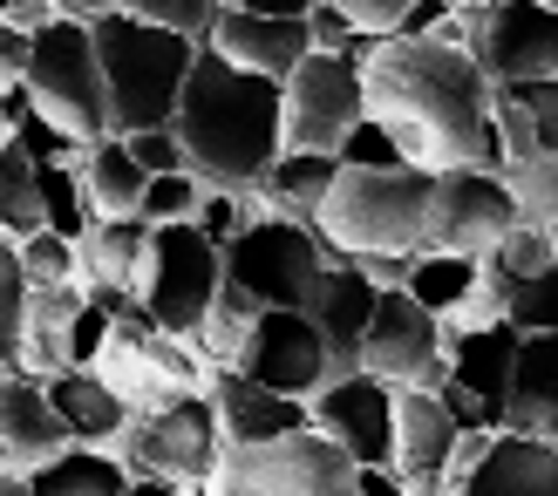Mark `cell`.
Returning a JSON list of instances; mask_svg holds the SVG:
<instances>
[{
    "label": "cell",
    "mask_w": 558,
    "mask_h": 496,
    "mask_svg": "<svg viewBox=\"0 0 558 496\" xmlns=\"http://www.w3.org/2000/svg\"><path fill=\"white\" fill-rule=\"evenodd\" d=\"M361 96H368V116L396 136L402 163H415V171L505 177V144H497V123H490V75L477 69L470 41L388 35L361 54Z\"/></svg>",
    "instance_id": "6da1fadb"
},
{
    "label": "cell",
    "mask_w": 558,
    "mask_h": 496,
    "mask_svg": "<svg viewBox=\"0 0 558 496\" xmlns=\"http://www.w3.org/2000/svg\"><path fill=\"white\" fill-rule=\"evenodd\" d=\"M171 129L184 136V157L211 190H259L279 144V82L232 69L226 54L198 48V62L184 75Z\"/></svg>",
    "instance_id": "7a4b0ae2"
},
{
    "label": "cell",
    "mask_w": 558,
    "mask_h": 496,
    "mask_svg": "<svg viewBox=\"0 0 558 496\" xmlns=\"http://www.w3.org/2000/svg\"><path fill=\"white\" fill-rule=\"evenodd\" d=\"M429 190L436 177L396 163V171H348L333 177V190L314 211V232L327 245V259H415L429 252Z\"/></svg>",
    "instance_id": "3957f363"
},
{
    "label": "cell",
    "mask_w": 558,
    "mask_h": 496,
    "mask_svg": "<svg viewBox=\"0 0 558 496\" xmlns=\"http://www.w3.org/2000/svg\"><path fill=\"white\" fill-rule=\"evenodd\" d=\"M89 35H96V62H102L109 136L163 129L178 116V96H184L191 62H198V41L163 35V27L136 21V14H102V21H89Z\"/></svg>",
    "instance_id": "277c9868"
},
{
    "label": "cell",
    "mask_w": 558,
    "mask_h": 496,
    "mask_svg": "<svg viewBox=\"0 0 558 496\" xmlns=\"http://www.w3.org/2000/svg\"><path fill=\"white\" fill-rule=\"evenodd\" d=\"M354 470L361 462L341 443H327L320 429H300L279 443H226L198 496H361Z\"/></svg>",
    "instance_id": "5b68a950"
},
{
    "label": "cell",
    "mask_w": 558,
    "mask_h": 496,
    "mask_svg": "<svg viewBox=\"0 0 558 496\" xmlns=\"http://www.w3.org/2000/svg\"><path fill=\"white\" fill-rule=\"evenodd\" d=\"M27 96L35 109L69 136V144H102L109 136V96H102V62H96V35L82 21H62L54 14L41 35H35V54H27Z\"/></svg>",
    "instance_id": "8992f818"
},
{
    "label": "cell",
    "mask_w": 558,
    "mask_h": 496,
    "mask_svg": "<svg viewBox=\"0 0 558 496\" xmlns=\"http://www.w3.org/2000/svg\"><path fill=\"white\" fill-rule=\"evenodd\" d=\"M109 456L130 470V483L198 489L218 470V456H226V429H218L211 395H178V401L150 408V416H130V429L117 435Z\"/></svg>",
    "instance_id": "52a82bcc"
},
{
    "label": "cell",
    "mask_w": 558,
    "mask_h": 496,
    "mask_svg": "<svg viewBox=\"0 0 558 496\" xmlns=\"http://www.w3.org/2000/svg\"><path fill=\"white\" fill-rule=\"evenodd\" d=\"M361 116H368V96H361V62L354 54L314 48L287 82H279V144L287 150L341 157L348 129Z\"/></svg>",
    "instance_id": "ba28073f"
},
{
    "label": "cell",
    "mask_w": 558,
    "mask_h": 496,
    "mask_svg": "<svg viewBox=\"0 0 558 496\" xmlns=\"http://www.w3.org/2000/svg\"><path fill=\"white\" fill-rule=\"evenodd\" d=\"M218 286H226V245H211L198 225H157L150 272H144V313L163 334L198 340Z\"/></svg>",
    "instance_id": "9c48e42d"
},
{
    "label": "cell",
    "mask_w": 558,
    "mask_h": 496,
    "mask_svg": "<svg viewBox=\"0 0 558 496\" xmlns=\"http://www.w3.org/2000/svg\"><path fill=\"white\" fill-rule=\"evenodd\" d=\"M320 272H327V245L300 218H259L226 245V280L253 293L259 307H306Z\"/></svg>",
    "instance_id": "30bf717a"
},
{
    "label": "cell",
    "mask_w": 558,
    "mask_h": 496,
    "mask_svg": "<svg viewBox=\"0 0 558 496\" xmlns=\"http://www.w3.org/2000/svg\"><path fill=\"white\" fill-rule=\"evenodd\" d=\"M361 368L388 388H442L450 381V334H442V320L429 307H415V299L396 286L375 299V320L368 334H361Z\"/></svg>",
    "instance_id": "8fae6325"
},
{
    "label": "cell",
    "mask_w": 558,
    "mask_h": 496,
    "mask_svg": "<svg viewBox=\"0 0 558 496\" xmlns=\"http://www.w3.org/2000/svg\"><path fill=\"white\" fill-rule=\"evenodd\" d=\"M232 368L245 381H259V388H272V395H293V401H314L327 381L341 374L333 354H327V340H320V326L300 307H266L253 320V334H245Z\"/></svg>",
    "instance_id": "7c38bea8"
},
{
    "label": "cell",
    "mask_w": 558,
    "mask_h": 496,
    "mask_svg": "<svg viewBox=\"0 0 558 496\" xmlns=\"http://www.w3.org/2000/svg\"><path fill=\"white\" fill-rule=\"evenodd\" d=\"M518 225L511 184L497 171H442L429 190V252L457 259H490L497 238Z\"/></svg>",
    "instance_id": "4fadbf2b"
},
{
    "label": "cell",
    "mask_w": 558,
    "mask_h": 496,
    "mask_svg": "<svg viewBox=\"0 0 558 496\" xmlns=\"http://www.w3.org/2000/svg\"><path fill=\"white\" fill-rule=\"evenodd\" d=\"M470 54L490 82H545L558 75V14L538 0H497L484 14H463Z\"/></svg>",
    "instance_id": "5bb4252c"
},
{
    "label": "cell",
    "mask_w": 558,
    "mask_h": 496,
    "mask_svg": "<svg viewBox=\"0 0 558 496\" xmlns=\"http://www.w3.org/2000/svg\"><path fill=\"white\" fill-rule=\"evenodd\" d=\"M306 422H314L327 443H341L361 470H381V462L396 456V388L375 381L368 368L333 374L327 388L306 401Z\"/></svg>",
    "instance_id": "9a60e30c"
},
{
    "label": "cell",
    "mask_w": 558,
    "mask_h": 496,
    "mask_svg": "<svg viewBox=\"0 0 558 496\" xmlns=\"http://www.w3.org/2000/svg\"><path fill=\"white\" fill-rule=\"evenodd\" d=\"M457 416L442 388H396V456L388 470L409 483V496H442V476H450V449H457Z\"/></svg>",
    "instance_id": "2e32d148"
},
{
    "label": "cell",
    "mask_w": 558,
    "mask_h": 496,
    "mask_svg": "<svg viewBox=\"0 0 558 496\" xmlns=\"http://www.w3.org/2000/svg\"><path fill=\"white\" fill-rule=\"evenodd\" d=\"M62 449H75V435H69L62 416H54L48 381L8 374V381H0V470L35 476L41 462H54Z\"/></svg>",
    "instance_id": "e0dca14e"
},
{
    "label": "cell",
    "mask_w": 558,
    "mask_h": 496,
    "mask_svg": "<svg viewBox=\"0 0 558 496\" xmlns=\"http://www.w3.org/2000/svg\"><path fill=\"white\" fill-rule=\"evenodd\" d=\"M375 299H381V286L354 259H327V272L314 280V293H306V307H300L320 326V340H327L341 374L361 368V334H368V320H375Z\"/></svg>",
    "instance_id": "ac0fdd59"
},
{
    "label": "cell",
    "mask_w": 558,
    "mask_h": 496,
    "mask_svg": "<svg viewBox=\"0 0 558 496\" xmlns=\"http://www.w3.org/2000/svg\"><path fill=\"white\" fill-rule=\"evenodd\" d=\"M205 48L226 54V62L245 69V75L287 82L306 54H314V35H306V21H272V14H253V8H226Z\"/></svg>",
    "instance_id": "d6986e66"
},
{
    "label": "cell",
    "mask_w": 558,
    "mask_h": 496,
    "mask_svg": "<svg viewBox=\"0 0 558 496\" xmlns=\"http://www.w3.org/2000/svg\"><path fill=\"white\" fill-rule=\"evenodd\" d=\"M450 496H558V443L551 435L497 429V443Z\"/></svg>",
    "instance_id": "ffe728a7"
},
{
    "label": "cell",
    "mask_w": 558,
    "mask_h": 496,
    "mask_svg": "<svg viewBox=\"0 0 558 496\" xmlns=\"http://www.w3.org/2000/svg\"><path fill=\"white\" fill-rule=\"evenodd\" d=\"M205 395H211V408H218L226 443H279V435L314 429V422H306V401L272 395V388H259V381H245L239 368H218Z\"/></svg>",
    "instance_id": "44dd1931"
},
{
    "label": "cell",
    "mask_w": 558,
    "mask_h": 496,
    "mask_svg": "<svg viewBox=\"0 0 558 496\" xmlns=\"http://www.w3.org/2000/svg\"><path fill=\"white\" fill-rule=\"evenodd\" d=\"M150 238L157 225L144 218H96V232L75 245L82 252V293H130L144 307V272H150Z\"/></svg>",
    "instance_id": "7402d4cb"
},
{
    "label": "cell",
    "mask_w": 558,
    "mask_h": 496,
    "mask_svg": "<svg viewBox=\"0 0 558 496\" xmlns=\"http://www.w3.org/2000/svg\"><path fill=\"white\" fill-rule=\"evenodd\" d=\"M490 123H497V144H505V163L558 157V75L490 82Z\"/></svg>",
    "instance_id": "603a6c76"
},
{
    "label": "cell",
    "mask_w": 558,
    "mask_h": 496,
    "mask_svg": "<svg viewBox=\"0 0 558 496\" xmlns=\"http://www.w3.org/2000/svg\"><path fill=\"white\" fill-rule=\"evenodd\" d=\"M518 326L497 320V326H477V334H457L450 340V381L442 388H463L470 401H484L497 429H505V395H511V361H518Z\"/></svg>",
    "instance_id": "cb8c5ba5"
},
{
    "label": "cell",
    "mask_w": 558,
    "mask_h": 496,
    "mask_svg": "<svg viewBox=\"0 0 558 496\" xmlns=\"http://www.w3.org/2000/svg\"><path fill=\"white\" fill-rule=\"evenodd\" d=\"M505 429L518 435H558V334H524L511 361Z\"/></svg>",
    "instance_id": "d4e9b609"
},
{
    "label": "cell",
    "mask_w": 558,
    "mask_h": 496,
    "mask_svg": "<svg viewBox=\"0 0 558 496\" xmlns=\"http://www.w3.org/2000/svg\"><path fill=\"white\" fill-rule=\"evenodd\" d=\"M48 401H54V416L69 422V435L82 449H117V435L130 429V408L109 395V381L96 368H69V374H54L48 381Z\"/></svg>",
    "instance_id": "484cf974"
},
{
    "label": "cell",
    "mask_w": 558,
    "mask_h": 496,
    "mask_svg": "<svg viewBox=\"0 0 558 496\" xmlns=\"http://www.w3.org/2000/svg\"><path fill=\"white\" fill-rule=\"evenodd\" d=\"M75 171H82V190H89V204L96 218H144V163L130 157L123 136H102V144H89L75 157Z\"/></svg>",
    "instance_id": "4316f807"
},
{
    "label": "cell",
    "mask_w": 558,
    "mask_h": 496,
    "mask_svg": "<svg viewBox=\"0 0 558 496\" xmlns=\"http://www.w3.org/2000/svg\"><path fill=\"white\" fill-rule=\"evenodd\" d=\"M333 177H341V157H314V150H279L272 171L259 184V198L272 218H300V225H314L320 198L333 190Z\"/></svg>",
    "instance_id": "83f0119b"
},
{
    "label": "cell",
    "mask_w": 558,
    "mask_h": 496,
    "mask_svg": "<svg viewBox=\"0 0 558 496\" xmlns=\"http://www.w3.org/2000/svg\"><path fill=\"white\" fill-rule=\"evenodd\" d=\"M27 496H130V470L109 449H62L27 476Z\"/></svg>",
    "instance_id": "f1b7e54d"
},
{
    "label": "cell",
    "mask_w": 558,
    "mask_h": 496,
    "mask_svg": "<svg viewBox=\"0 0 558 496\" xmlns=\"http://www.w3.org/2000/svg\"><path fill=\"white\" fill-rule=\"evenodd\" d=\"M35 190H41V225L62 232V238H89L96 232V204L82 190V171L75 163H35Z\"/></svg>",
    "instance_id": "f546056e"
},
{
    "label": "cell",
    "mask_w": 558,
    "mask_h": 496,
    "mask_svg": "<svg viewBox=\"0 0 558 496\" xmlns=\"http://www.w3.org/2000/svg\"><path fill=\"white\" fill-rule=\"evenodd\" d=\"M477 272H484V259H457V252H423L409 265V299L415 307H429L436 320H450L457 307H463V293L477 286Z\"/></svg>",
    "instance_id": "4dcf8cb0"
},
{
    "label": "cell",
    "mask_w": 558,
    "mask_h": 496,
    "mask_svg": "<svg viewBox=\"0 0 558 496\" xmlns=\"http://www.w3.org/2000/svg\"><path fill=\"white\" fill-rule=\"evenodd\" d=\"M41 232V190H35V157L14 136H0V238Z\"/></svg>",
    "instance_id": "1f68e13d"
},
{
    "label": "cell",
    "mask_w": 558,
    "mask_h": 496,
    "mask_svg": "<svg viewBox=\"0 0 558 496\" xmlns=\"http://www.w3.org/2000/svg\"><path fill=\"white\" fill-rule=\"evenodd\" d=\"M266 307L253 293H239L232 280L218 286V299H211V313H205V326H198V347H205V361L211 368H232L239 361V347H245V334H253V320H259Z\"/></svg>",
    "instance_id": "d6a6232c"
},
{
    "label": "cell",
    "mask_w": 558,
    "mask_h": 496,
    "mask_svg": "<svg viewBox=\"0 0 558 496\" xmlns=\"http://www.w3.org/2000/svg\"><path fill=\"white\" fill-rule=\"evenodd\" d=\"M505 184H511L518 225H538V232L558 245V157H524V163H505Z\"/></svg>",
    "instance_id": "836d02e7"
},
{
    "label": "cell",
    "mask_w": 558,
    "mask_h": 496,
    "mask_svg": "<svg viewBox=\"0 0 558 496\" xmlns=\"http://www.w3.org/2000/svg\"><path fill=\"white\" fill-rule=\"evenodd\" d=\"M14 259H21V280L27 286H75L82 280V252H75V238H62V232H27V238H14Z\"/></svg>",
    "instance_id": "e575fe53"
},
{
    "label": "cell",
    "mask_w": 558,
    "mask_h": 496,
    "mask_svg": "<svg viewBox=\"0 0 558 496\" xmlns=\"http://www.w3.org/2000/svg\"><path fill=\"white\" fill-rule=\"evenodd\" d=\"M21 326H27V280L14 259V238H0V381L21 374Z\"/></svg>",
    "instance_id": "d590c367"
},
{
    "label": "cell",
    "mask_w": 558,
    "mask_h": 496,
    "mask_svg": "<svg viewBox=\"0 0 558 496\" xmlns=\"http://www.w3.org/2000/svg\"><path fill=\"white\" fill-rule=\"evenodd\" d=\"M505 320L518 326V334H558V265L538 272V280H511L505 286Z\"/></svg>",
    "instance_id": "8d00e7d4"
},
{
    "label": "cell",
    "mask_w": 558,
    "mask_h": 496,
    "mask_svg": "<svg viewBox=\"0 0 558 496\" xmlns=\"http://www.w3.org/2000/svg\"><path fill=\"white\" fill-rule=\"evenodd\" d=\"M123 14H136V21H150V27H163V35H184V41H211V27H218V0H123Z\"/></svg>",
    "instance_id": "74e56055"
},
{
    "label": "cell",
    "mask_w": 558,
    "mask_h": 496,
    "mask_svg": "<svg viewBox=\"0 0 558 496\" xmlns=\"http://www.w3.org/2000/svg\"><path fill=\"white\" fill-rule=\"evenodd\" d=\"M484 265H490L505 286H511V280H538V272H551V265H558V245H551L538 225H511L505 238H497V252H490Z\"/></svg>",
    "instance_id": "f35d334b"
},
{
    "label": "cell",
    "mask_w": 558,
    "mask_h": 496,
    "mask_svg": "<svg viewBox=\"0 0 558 496\" xmlns=\"http://www.w3.org/2000/svg\"><path fill=\"white\" fill-rule=\"evenodd\" d=\"M205 177L198 171H171V177H150L144 184V225H191L205 204Z\"/></svg>",
    "instance_id": "ab89813d"
},
{
    "label": "cell",
    "mask_w": 558,
    "mask_h": 496,
    "mask_svg": "<svg viewBox=\"0 0 558 496\" xmlns=\"http://www.w3.org/2000/svg\"><path fill=\"white\" fill-rule=\"evenodd\" d=\"M341 163H348V171H396L402 150H396V136H388L375 116H361L348 129V144H341Z\"/></svg>",
    "instance_id": "60d3db41"
},
{
    "label": "cell",
    "mask_w": 558,
    "mask_h": 496,
    "mask_svg": "<svg viewBox=\"0 0 558 496\" xmlns=\"http://www.w3.org/2000/svg\"><path fill=\"white\" fill-rule=\"evenodd\" d=\"M130 144V157L144 163V177H171V171H191V157H184V136L163 123V129H136V136H123Z\"/></svg>",
    "instance_id": "b9f144b4"
},
{
    "label": "cell",
    "mask_w": 558,
    "mask_h": 496,
    "mask_svg": "<svg viewBox=\"0 0 558 496\" xmlns=\"http://www.w3.org/2000/svg\"><path fill=\"white\" fill-rule=\"evenodd\" d=\"M109 334H117L109 307H96V299L82 293V313H75V326H69V368H96V354L109 347Z\"/></svg>",
    "instance_id": "7bdbcfd3"
},
{
    "label": "cell",
    "mask_w": 558,
    "mask_h": 496,
    "mask_svg": "<svg viewBox=\"0 0 558 496\" xmlns=\"http://www.w3.org/2000/svg\"><path fill=\"white\" fill-rule=\"evenodd\" d=\"M327 8H341L354 21V35H368V41H388L402 27V14L415 8V0H327Z\"/></svg>",
    "instance_id": "ee69618b"
},
{
    "label": "cell",
    "mask_w": 558,
    "mask_h": 496,
    "mask_svg": "<svg viewBox=\"0 0 558 496\" xmlns=\"http://www.w3.org/2000/svg\"><path fill=\"white\" fill-rule=\"evenodd\" d=\"M27 54H35V35H27L21 21H0V89L27 82Z\"/></svg>",
    "instance_id": "f6af8a7d"
},
{
    "label": "cell",
    "mask_w": 558,
    "mask_h": 496,
    "mask_svg": "<svg viewBox=\"0 0 558 496\" xmlns=\"http://www.w3.org/2000/svg\"><path fill=\"white\" fill-rule=\"evenodd\" d=\"M0 21H21L27 35H41V27L54 21V0H0Z\"/></svg>",
    "instance_id": "bcb514c9"
},
{
    "label": "cell",
    "mask_w": 558,
    "mask_h": 496,
    "mask_svg": "<svg viewBox=\"0 0 558 496\" xmlns=\"http://www.w3.org/2000/svg\"><path fill=\"white\" fill-rule=\"evenodd\" d=\"M27 116H35V96H27V82H8V89H0V129H21Z\"/></svg>",
    "instance_id": "7dc6e473"
},
{
    "label": "cell",
    "mask_w": 558,
    "mask_h": 496,
    "mask_svg": "<svg viewBox=\"0 0 558 496\" xmlns=\"http://www.w3.org/2000/svg\"><path fill=\"white\" fill-rule=\"evenodd\" d=\"M354 489L361 496H409V483L388 470V462H381V470H354Z\"/></svg>",
    "instance_id": "c3c4849f"
},
{
    "label": "cell",
    "mask_w": 558,
    "mask_h": 496,
    "mask_svg": "<svg viewBox=\"0 0 558 496\" xmlns=\"http://www.w3.org/2000/svg\"><path fill=\"white\" fill-rule=\"evenodd\" d=\"M54 14L89 27V21H102V14H123V0H54Z\"/></svg>",
    "instance_id": "681fc988"
},
{
    "label": "cell",
    "mask_w": 558,
    "mask_h": 496,
    "mask_svg": "<svg viewBox=\"0 0 558 496\" xmlns=\"http://www.w3.org/2000/svg\"><path fill=\"white\" fill-rule=\"evenodd\" d=\"M245 8H253V14H272V21H306L320 0H245Z\"/></svg>",
    "instance_id": "f907efd6"
},
{
    "label": "cell",
    "mask_w": 558,
    "mask_h": 496,
    "mask_svg": "<svg viewBox=\"0 0 558 496\" xmlns=\"http://www.w3.org/2000/svg\"><path fill=\"white\" fill-rule=\"evenodd\" d=\"M130 496H198V489H178V483H130Z\"/></svg>",
    "instance_id": "816d5d0a"
},
{
    "label": "cell",
    "mask_w": 558,
    "mask_h": 496,
    "mask_svg": "<svg viewBox=\"0 0 558 496\" xmlns=\"http://www.w3.org/2000/svg\"><path fill=\"white\" fill-rule=\"evenodd\" d=\"M0 496H27V476H14V470H0Z\"/></svg>",
    "instance_id": "f5cc1de1"
},
{
    "label": "cell",
    "mask_w": 558,
    "mask_h": 496,
    "mask_svg": "<svg viewBox=\"0 0 558 496\" xmlns=\"http://www.w3.org/2000/svg\"><path fill=\"white\" fill-rule=\"evenodd\" d=\"M457 14H484V8H497V0H450Z\"/></svg>",
    "instance_id": "db71d44e"
},
{
    "label": "cell",
    "mask_w": 558,
    "mask_h": 496,
    "mask_svg": "<svg viewBox=\"0 0 558 496\" xmlns=\"http://www.w3.org/2000/svg\"><path fill=\"white\" fill-rule=\"evenodd\" d=\"M218 8H245V0H218Z\"/></svg>",
    "instance_id": "11a10c76"
},
{
    "label": "cell",
    "mask_w": 558,
    "mask_h": 496,
    "mask_svg": "<svg viewBox=\"0 0 558 496\" xmlns=\"http://www.w3.org/2000/svg\"><path fill=\"white\" fill-rule=\"evenodd\" d=\"M538 8H551V14H558V0H538Z\"/></svg>",
    "instance_id": "9f6ffc18"
},
{
    "label": "cell",
    "mask_w": 558,
    "mask_h": 496,
    "mask_svg": "<svg viewBox=\"0 0 558 496\" xmlns=\"http://www.w3.org/2000/svg\"><path fill=\"white\" fill-rule=\"evenodd\" d=\"M551 443H558V435H551Z\"/></svg>",
    "instance_id": "6f0895ef"
},
{
    "label": "cell",
    "mask_w": 558,
    "mask_h": 496,
    "mask_svg": "<svg viewBox=\"0 0 558 496\" xmlns=\"http://www.w3.org/2000/svg\"><path fill=\"white\" fill-rule=\"evenodd\" d=\"M0 136H8V129H0Z\"/></svg>",
    "instance_id": "680465c9"
}]
</instances>
